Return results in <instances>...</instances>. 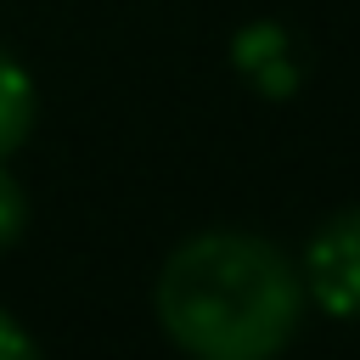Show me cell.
Here are the masks:
<instances>
[{
  "label": "cell",
  "mask_w": 360,
  "mask_h": 360,
  "mask_svg": "<svg viewBox=\"0 0 360 360\" xmlns=\"http://www.w3.org/2000/svg\"><path fill=\"white\" fill-rule=\"evenodd\" d=\"M158 321L197 360H264L304 321V276L264 236L202 231L169 253Z\"/></svg>",
  "instance_id": "6da1fadb"
},
{
  "label": "cell",
  "mask_w": 360,
  "mask_h": 360,
  "mask_svg": "<svg viewBox=\"0 0 360 360\" xmlns=\"http://www.w3.org/2000/svg\"><path fill=\"white\" fill-rule=\"evenodd\" d=\"M304 270H309L315 304L326 315L360 321V208H343L315 231Z\"/></svg>",
  "instance_id": "7a4b0ae2"
},
{
  "label": "cell",
  "mask_w": 360,
  "mask_h": 360,
  "mask_svg": "<svg viewBox=\"0 0 360 360\" xmlns=\"http://www.w3.org/2000/svg\"><path fill=\"white\" fill-rule=\"evenodd\" d=\"M28 129H34V84H28V73L0 51V158L17 152V146L28 141Z\"/></svg>",
  "instance_id": "3957f363"
},
{
  "label": "cell",
  "mask_w": 360,
  "mask_h": 360,
  "mask_svg": "<svg viewBox=\"0 0 360 360\" xmlns=\"http://www.w3.org/2000/svg\"><path fill=\"white\" fill-rule=\"evenodd\" d=\"M22 225H28V197H22V186L0 169V248H11V242L22 236Z\"/></svg>",
  "instance_id": "277c9868"
},
{
  "label": "cell",
  "mask_w": 360,
  "mask_h": 360,
  "mask_svg": "<svg viewBox=\"0 0 360 360\" xmlns=\"http://www.w3.org/2000/svg\"><path fill=\"white\" fill-rule=\"evenodd\" d=\"M28 354H39V343H34V338L0 309V360H28Z\"/></svg>",
  "instance_id": "5b68a950"
}]
</instances>
